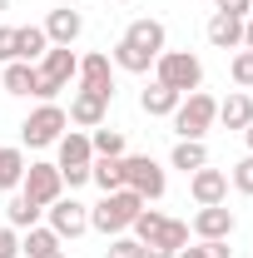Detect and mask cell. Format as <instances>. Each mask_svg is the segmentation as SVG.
<instances>
[{"instance_id": "cell-1", "label": "cell", "mask_w": 253, "mask_h": 258, "mask_svg": "<svg viewBox=\"0 0 253 258\" xmlns=\"http://www.w3.org/2000/svg\"><path fill=\"white\" fill-rule=\"evenodd\" d=\"M134 238L139 243H149V248H169V253H179V248H189V224L184 219H169V214H159V209H139V219H134Z\"/></svg>"}, {"instance_id": "cell-2", "label": "cell", "mask_w": 253, "mask_h": 258, "mask_svg": "<svg viewBox=\"0 0 253 258\" xmlns=\"http://www.w3.org/2000/svg\"><path fill=\"white\" fill-rule=\"evenodd\" d=\"M75 75H80V55L70 45H50L45 60H35V99H55L60 90H70Z\"/></svg>"}, {"instance_id": "cell-3", "label": "cell", "mask_w": 253, "mask_h": 258, "mask_svg": "<svg viewBox=\"0 0 253 258\" xmlns=\"http://www.w3.org/2000/svg\"><path fill=\"white\" fill-rule=\"evenodd\" d=\"M139 209H144V199L134 189H114V194H104L95 209H90V228H99L104 238H114V233H124V228L139 219Z\"/></svg>"}, {"instance_id": "cell-4", "label": "cell", "mask_w": 253, "mask_h": 258, "mask_svg": "<svg viewBox=\"0 0 253 258\" xmlns=\"http://www.w3.org/2000/svg\"><path fill=\"white\" fill-rule=\"evenodd\" d=\"M154 80L169 85L174 95H194V90L204 85V60L189 55V50H164L154 60Z\"/></svg>"}, {"instance_id": "cell-5", "label": "cell", "mask_w": 253, "mask_h": 258, "mask_svg": "<svg viewBox=\"0 0 253 258\" xmlns=\"http://www.w3.org/2000/svg\"><path fill=\"white\" fill-rule=\"evenodd\" d=\"M169 119H174V134L179 139H204L214 129V119H219V99L209 95V90H194V95L179 99V109Z\"/></svg>"}, {"instance_id": "cell-6", "label": "cell", "mask_w": 253, "mask_h": 258, "mask_svg": "<svg viewBox=\"0 0 253 258\" xmlns=\"http://www.w3.org/2000/svg\"><path fill=\"white\" fill-rule=\"evenodd\" d=\"M90 164H95L90 134H85V129H70V134H60V159H55V169H60V179L70 184V189L90 184Z\"/></svg>"}, {"instance_id": "cell-7", "label": "cell", "mask_w": 253, "mask_h": 258, "mask_svg": "<svg viewBox=\"0 0 253 258\" xmlns=\"http://www.w3.org/2000/svg\"><path fill=\"white\" fill-rule=\"evenodd\" d=\"M65 129H70V114H65L55 99H45L35 114H25V124H20V139H25L30 149H50V144H60Z\"/></svg>"}, {"instance_id": "cell-8", "label": "cell", "mask_w": 253, "mask_h": 258, "mask_svg": "<svg viewBox=\"0 0 253 258\" xmlns=\"http://www.w3.org/2000/svg\"><path fill=\"white\" fill-rule=\"evenodd\" d=\"M124 189H134L144 204H154V199H164L169 179H164V169H159L149 154H129L124 159Z\"/></svg>"}, {"instance_id": "cell-9", "label": "cell", "mask_w": 253, "mask_h": 258, "mask_svg": "<svg viewBox=\"0 0 253 258\" xmlns=\"http://www.w3.org/2000/svg\"><path fill=\"white\" fill-rule=\"evenodd\" d=\"M20 194L40 204V209H50L55 199H65V179L55 164H25V179H20Z\"/></svg>"}, {"instance_id": "cell-10", "label": "cell", "mask_w": 253, "mask_h": 258, "mask_svg": "<svg viewBox=\"0 0 253 258\" xmlns=\"http://www.w3.org/2000/svg\"><path fill=\"white\" fill-rule=\"evenodd\" d=\"M45 219H50V228L65 238H80V233H90V204H80V199H55L50 209H45Z\"/></svg>"}, {"instance_id": "cell-11", "label": "cell", "mask_w": 253, "mask_h": 258, "mask_svg": "<svg viewBox=\"0 0 253 258\" xmlns=\"http://www.w3.org/2000/svg\"><path fill=\"white\" fill-rule=\"evenodd\" d=\"M80 90H90V95H104V99H114V60L104 55V50H95V55H85L80 60Z\"/></svg>"}, {"instance_id": "cell-12", "label": "cell", "mask_w": 253, "mask_h": 258, "mask_svg": "<svg viewBox=\"0 0 253 258\" xmlns=\"http://www.w3.org/2000/svg\"><path fill=\"white\" fill-rule=\"evenodd\" d=\"M233 228H238V219H233L228 204H204V209L194 214L189 233L194 238H233Z\"/></svg>"}, {"instance_id": "cell-13", "label": "cell", "mask_w": 253, "mask_h": 258, "mask_svg": "<svg viewBox=\"0 0 253 258\" xmlns=\"http://www.w3.org/2000/svg\"><path fill=\"white\" fill-rule=\"evenodd\" d=\"M189 194H194V204L204 209V204H228V174L223 169H194L189 174Z\"/></svg>"}, {"instance_id": "cell-14", "label": "cell", "mask_w": 253, "mask_h": 258, "mask_svg": "<svg viewBox=\"0 0 253 258\" xmlns=\"http://www.w3.org/2000/svg\"><path fill=\"white\" fill-rule=\"evenodd\" d=\"M70 124H80V129H99L104 124V114H109V99L104 95H90V90H75V99H70Z\"/></svg>"}, {"instance_id": "cell-15", "label": "cell", "mask_w": 253, "mask_h": 258, "mask_svg": "<svg viewBox=\"0 0 253 258\" xmlns=\"http://www.w3.org/2000/svg\"><path fill=\"white\" fill-rule=\"evenodd\" d=\"M85 30V15L75 10V5H60V10H50V20H45V40L50 45H75Z\"/></svg>"}, {"instance_id": "cell-16", "label": "cell", "mask_w": 253, "mask_h": 258, "mask_svg": "<svg viewBox=\"0 0 253 258\" xmlns=\"http://www.w3.org/2000/svg\"><path fill=\"white\" fill-rule=\"evenodd\" d=\"M204 35H209V45L214 50H243V20H233V15H209V25H204Z\"/></svg>"}, {"instance_id": "cell-17", "label": "cell", "mask_w": 253, "mask_h": 258, "mask_svg": "<svg viewBox=\"0 0 253 258\" xmlns=\"http://www.w3.org/2000/svg\"><path fill=\"white\" fill-rule=\"evenodd\" d=\"M124 40L134 45V50H144V55H164V25L159 20H129V30H124Z\"/></svg>"}, {"instance_id": "cell-18", "label": "cell", "mask_w": 253, "mask_h": 258, "mask_svg": "<svg viewBox=\"0 0 253 258\" xmlns=\"http://www.w3.org/2000/svg\"><path fill=\"white\" fill-rule=\"evenodd\" d=\"M219 124H223V129H238V134L253 124V99L243 95V90H233V95L219 104Z\"/></svg>"}, {"instance_id": "cell-19", "label": "cell", "mask_w": 253, "mask_h": 258, "mask_svg": "<svg viewBox=\"0 0 253 258\" xmlns=\"http://www.w3.org/2000/svg\"><path fill=\"white\" fill-rule=\"evenodd\" d=\"M45 50H50L45 25H20V30H15V60L35 64V60H45Z\"/></svg>"}, {"instance_id": "cell-20", "label": "cell", "mask_w": 253, "mask_h": 258, "mask_svg": "<svg viewBox=\"0 0 253 258\" xmlns=\"http://www.w3.org/2000/svg\"><path fill=\"white\" fill-rule=\"evenodd\" d=\"M179 99H184V95H174L169 85H159V80H154V85L139 95V109H144L149 119H164V114H174V109H179Z\"/></svg>"}, {"instance_id": "cell-21", "label": "cell", "mask_w": 253, "mask_h": 258, "mask_svg": "<svg viewBox=\"0 0 253 258\" xmlns=\"http://www.w3.org/2000/svg\"><path fill=\"white\" fill-rule=\"evenodd\" d=\"M20 253L25 258H50V253H60V233H55V228H25V233H20Z\"/></svg>"}, {"instance_id": "cell-22", "label": "cell", "mask_w": 253, "mask_h": 258, "mask_svg": "<svg viewBox=\"0 0 253 258\" xmlns=\"http://www.w3.org/2000/svg\"><path fill=\"white\" fill-rule=\"evenodd\" d=\"M109 60H114V70H124V75H149V70H154V55L134 50L129 40H119V45L109 50Z\"/></svg>"}, {"instance_id": "cell-23", "label": "cell", "mask_w": 253, "mask_h": 258, "mask_svg": "<svg viewBox=\"0 0 253 258\" xmlns=\"http://www.w3.org/2000/svg\"><path fill=\"white\" fill-rule=\"evenodd\" d=\"M169 164H174V169H184V174L204 169V164H209V149H204V139H179V144H174V154H169Z\"/></svg>"}, {"instance_id": "cell-24", "label": "cell", "mask_w": 253, "mask_h": 258, "mask_svg": "<svg viewBox=\"0 0 253 258\" xmlns=\"http://www.w3.org/2000/svg\"><path fill=\"white\" fill-rule=\"evenodd\" d=\"M20 179H25V149L5 144L0 149V189H20Z\"/></svg>"}, {"instance_id": "cell-25", "label": "cell", "mask_w": 253, "mask_h": 258, "mask_svg": "<svg viewBox=\"0 0 253 258\" xmlns=\"http://www.w3.org/2000/svg\"><path fill=\"white\" fill-rule=\"evenodd\" d=\"M0 85H5V95H35V64L10 60L5 75H0Z\"/></svg>"}, {"instance_id": "cell-26", "label": "cell", "mask_w": 253, "mask_h": 258, "mask_svg": "<svg viewBox=\"0 0 253 258\" xmlns=\"http://www.w3.org/2000/svg\"><path fill=\"white\" fill-rule=\"evenodd\" d=\"M40 214H45V209L30 204L25 194H15V199L5 204V224H10V228H35V224H40Z\"/></svg>"}, {"instance_id": "cell-27", "label": "cell", "mask_w": 253, "mask_h": 258, "mask_svg": "<svg viewBox=\"0 0 253 258\" xmlns=\"http://www.w3.org/2000/svg\"><path fill=\"white\" fill-rule=\"evenodd\" d=\"M90 179H95L104 194L124 189V159H95V164H90Z\"/></svg>"}, {"instance_id": "cell-28", "label": "cell", "mask_w": 253, "mask_h": 258, "mask_svg": "<svg viewBox=\"0 0 253 258\" xmlns=\"http://www.w3.org/2000/svg\"><path fill=\"white\" fill-rule=\"evenodd\" d=\"M90 149H95V159H124V134L99 124L95 134H90Z\"/></svg>"}, {"instance_id": "cell-29", "label": "cell", "mask_w": 253, "mask_h": 258, "mask_svg": "<svg viewBox=\"0 0 253 258\" xmlns=\"http://www.w3.org/2000/svg\"><path fill=\"white\" fill-rule=\"evenodd\" d=\"M174 258H233V248H228V238H199L194 248H179Z\"/></svg>"}, {"instance_id": "cell-30", "label": "cell", "mask_w": 253, "mask_h": 258, "mask_svg": "<svg viewBox=\"0 0 253 258\" xmlns=\"http://www.w3.org/2000/svg\"><path fill=\"white\" fill-rule=\"evenodd\" d=\"M228 75H233V85H238V90H253V50H238L233 64H228Z\"/></svg>"}, {"instance_id": "cell-31", "label": "cell", "mask_w": 253, "mask_h": 258, "mask_svg": "<svg viewBox=\"0 0 253 258\" xmlns=\"http://www.w3.org/2000/svg\"><path fill=\"white\" fill-rule=\"evenodd\" d=\"M228 184H233L238 194H248V199H253V154H243V159L228 169Z\"/></svg>"}, {"instance_id": "cell-32", "label": "cell", "mask_w": 253, "mask_h": 258, "mask_svg": "<svg viewBox=\"0 0 253 258\" xmlns=\"http://www.w3.org/2000/svg\"><path fill=\"white\" fill-rule=\"evenodd\" d=\"M139 253H144V243L139 238H124V233H114L109 248H104V258H139Z\"/></svg>"}, {"instance_id": "cell-33", "label": "cell", "mask_w": 253, "mask_h": 258, "mask_svg": "<svg viewBox=\"0 0 253 258\" xmlns=\"http://www.w3.org/2000/svg\"><path fill=\"white\" fill-rule=\"evenodd\" d=\"M0 258H20V228H0Z\"/></svg>"}, {"instance_id": "cell-34", "label": "cell", "mask_w": 253, "mask_h": 258, "mask_svg": "<svg viewBox=\"0 0 253 258\" xmlns=\"http://www.w3.org/2000/svg\"><path fill=\"white\" fill-rule=\"evenodd\" d=\"M219 5V15H233V20H248L253 15V0H214Z\"/></svg>"}, {"instance_id": "cell-35", "label": "cell", "mask_w": 253, "mask_h": 258, "mask_svg": "<svg viewBox=\"0 0 253 258\" xmlns=\"http://www.w3.org/2000/svg\"><path fill=\"white\" fill-rule=\"evenodd\" d=\"M0 60H15V25H0Z\"/></svg>"}, {"instance_id": "cell-36", "label": "cell", "mask_w": 253, "mask_h": 258, "mask_svg": "<svg viewBox=\"0 0 253 258\" xmlns=\"http://www.w3.org/2000/svg\"><path fill=\"white\" fill-rule=\"evenodd\" d=\"M139 258H174V253H169V248H149V243H144V253H139Z\"/></svg>"}, {"instance_id": "cell-37", "label": "cell", "mask_w": 253, "mask_h": 258, "mask_svg": "<svg viewBox=\"0 0 253 258\" xmlns=\"http://www.w3.org/2000/svg\"><path fill=\"white\" fill-rule=\"evenodd\" d=\"M243 50H253V15L243 20Z\"/></svg>"}, {"instance_id": "cell-38", "label": "cell", "mask_w": 253, "mask_h": 258, "mask_svg": "<svg viewBox=\"0 0 253 258\" xmlns=\"http://www.w3.org/2000/svg\"><path fill=\"white\" fill-rule=\"evenodd\" d=\"M243 139H248V154H253V124H248V129H243Z\"/></svg>"}, {"instance_id": "cell-39", "label": "cell", "mask_w": 253, "mask_h": 258, "mask_svg": "<svg viewBox=\"0 0 253 258\" xmlns=\"http://www.w3.org/2000/svg\"><path fill=\"white\" fill-rule=\"evenodd\" d=\"M50 258H65V253H50Z\"/></svg>"}]
</instances>
